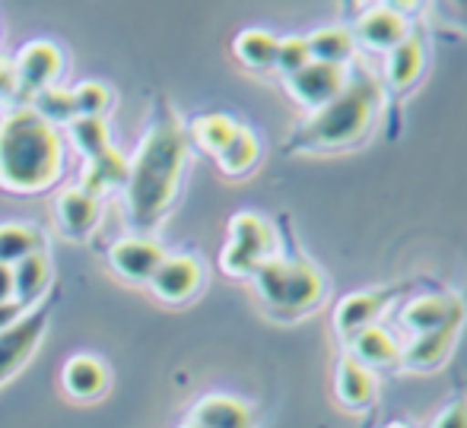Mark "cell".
I'll return each mask as SVG.
<instances>
[{"label": "cell", "mask_w": 467, "mask_h": 428, "mask_svg": "<svg viewBox=\"0 0 467 428\" xmlns=\"http://www.w3.org/2000/svg\"><path fill=\"white\" fill-rule=\"evenodd\" d=\"M188 159V134L172 115L160 105L137 156L128 162V219L134 229L150 232L166 216L179 188L182 168Z\"/></svg>", "instance_id": "1"}, {"label": "cell", "mask_w": 467, "mask_h": 428, "mask_svg": "<svg viewBox=\"0 0 467 428\" xmlns=\"http://www.w3.org/2000/svg\"><path fill=\"white\" fill-rule=\"evenodd\" d=\"M385 89L366 67L347 74V86L334 102L312 111L306 121L293 127L286 140V153H334V149H350L363 143L375 127Z\"/></svg>", "instance_id": "2"}, {"label": "cell", "mask_w": 467, "mask_h": 428, "mask_svg": "<svg viewBox=\"0 0 467 428\" xmlns=\"http://www.w3.org/2000/svg\"><path fill=\"white\" fill-rule=\"evenodd\" d=\"M61 171V143L36 111H13L0 121V184L10 190H42Z\"/></svg>", "instance_id": "3"}, {"label": "cell", "mask_w": 467, "mask_h": 428, "mask_svg": "<svg viewBox=\"0 0 467 428\" xmlns=\"http://www.w3.org/2000/svg\"><path fill=\"white\" fill-rule=\"evenodd\" d=\"M254 292L274 318L293 321L325 299V280L306 257H271L252 273Z\"/></svg>", "instance_id": "4"}, {"label": "cell", "mask_w": 467, "mask_h": 428, "mask_svg": "<svg viewBox=\"0 0 467 428\" xmlns=\"http://www.w3.org/2000/svg\"><path fill=\"white\" fill-rule=\"evenodd\" d=\"M274 257V229L258 213H235L229 219V245L223 251V270L229 276H252Z\"/></svg>", "instance_id": "5"}, {"label": "cell", "mask_w": 467, "mask_h": 428, "mask_svg": "<svg viewBox=\"0 0 467 428\" xmlns=\"http://www.w3.org/2000/svg\"><path fill=\"white\" fill-rule=\"evenodd\" d=\"M398 324L404 333L442 331V327H462L464 324V301L451 292H423L413 295L404 308L398 311Z\"/></svg>", "instance_id": "6"}, {"label": "cell", "mask_w": 467, "mask_h": 428, "mask_svg": "<svg viewBox=\"0 0 467 428\" xmlns=\"http://www.w3.org/2000/svg\"><path fill=\"white\" fill-rule=\"evenodd\" d=\"M347 74H350V70L312 61V64H306L299 74L286 76V89H289V96L312 115V111L325 108L327 102H334V98L344 92Z\"/></svg>", "instance_id": "7"}, {"label": "cell", "mask_w": 467, "mask_h": 428, "mask_svg": "<svg viewBox=\"0 0 467 428\" xmlns=\"http://www.w3.org/2000/svg\"><path fill=\"white\" fill-rule=\"evenodd\" d=\"M48 311L51 305H42L36 311L23 314L10 331L0 333V384H4L10 374H16V368L23 365L32 355V349L38 346L45 333V324H48Z\"/></svg>", "instance_id": "8"}, {"label": "cell", "mask_w": 467, "mask_h": 428, "mask_svg": "<svg viewBox=\"0 0 467 428\" xmlns=\"http://www.w3.org/2000/svg\"><path fill=\"white\" fill-rule=\"evenodd\" d=\"M400 289H363V292H350L337 301L334 308V331H337L340 340L357 337L359 331L375 324L381 311L388 308V301L398 295Z\"/></svg>", "instance_id": "9"}, {"label": "cell", "mask_w": 467, "mask_h": 428, "mask_svg": "<svg viewBox=\"0 0 467 428\" xmlns=\"http://www.w3.org/2000/svg\"><path fill=\"white\" fill-rule=\"evenodd\" d=\"M407 36H410L407 19L400 16L398 10H391L388 4L366 10L363 16L357 19V25H353V42H359L369 51H381V55L394 51Z\"/></svg>", "instance_id": "10"}, {"label": "cell", "mask_w": 467, "mask_h": 428, "mask_svg": "<svg viewBox=\"0 0 467 428\" xmlns=\"http://www.w3.org/2000/svg\"><path fill=\"white\" fill-rule=\"evenodd\" d=\"M166 260L162 248L150 239H121L111 245L109 251V263L118 276L134 282H150L153 273L160 270V263Z\"/></svg>", "instance_id": "11"}, {"label": "cell", "mask_w": 467, "mask_h": 428, "mask_svg": "<svg viewBox=\"0 0 467 428\" xmlns=\"http://www.w3.org/2000/svg\"><path fill=\"white\" fill-rule=\"evenodd\" d=\"M426 67V48H423V38L417 32L404 38L394 51L385 55V86L394 98H400L404 92H410L417 86L420 74Z\"/></svg>", "instance_id": "12"}, {"label": "cell", "mask_w": 467, "mask_h": 428, "mask_svg": "<svg viewBox=\"0 0 467 428\" xmlns=\"http://www.w3.org/2000/svg\"><path fill=\"white\" fill-rule=\"evenodd\" d=\"M462 327H442V331H430V333H417L400 346V365L407 372H436L445 359L451 355Z\"/></svg>", "instance_id": "13"}, {"label": "cell", "mask_w": 467, "mask_h": 428, "mask_svg": "<svg viewBox=\"0 0 467 428\" xmlns=\"http://www.w3.org/2000/svg\"><path fill=\"white\" fill-rule=\"evenodd\" d=\"M150 286H153V292L160 295L162 301H172V305H179V301H188L191 295L197 292V286H201V267H197L194 257H166V260L160 263V270L153 273V280H150Z\"/></svg>", "instance_id": "14"}, {"label": "cell", "mask_w": 467, "mask_h": 428, "mask_svg": "<svg viewBox=\"0 0 467 428\" xmlns=\"http://www.w3.org/2000/svg\"><path fill=\"white\" fill-rule=\"evenodd\" d=\"M57 70H61V51L48 42H32L19 51L13 74H16V86L29 92H42L45 86H51Z\"/></svg>", "instance_id": "15"}, {"label": "cell", "mask_w": 467, "mask_h": 428, "mask_svg": "<svg viewBox=\"0 0 467 428\" xmlns=\"http://www.w3.org/2000/svg\"><path fill=\"white\" fill-rule=\"evenodd\" d=\"M347 346H350V359L359 362L363 368H369L372 374L379 372V368L400 365V346L394 342L391 333L379 324L359 331L357 337L347 340Z\"/></svg>", "instance_id": "16"}, {"label": "cell", "mask_w": 467, "mask_h": 428, "mask_svg": "<svg viewBox=\"0 0 467 428\" xmlns=\"http://www.w3.org/2000/svg\"><path fill=\"white\" fill-rule=\"evenodd\" d=\"M375 387H379L375 374L359 362H353L350 355H344L334 368V393L347 410H366L369 403H375Z\"/></svg>", "instance_id": "17"}, {"label": "cell", "mask_w": 467, "mask_h": 428, "mask_svg": "<svg viewBox=\"0 0 467 428\" xmlns=\"http://www.w3.org/2000/svg\"><path fill=\"white\" fill-rule=\"evenodd\" d=\"M191 423L197 428H252L254 416L242 400L213 393V397H203L201 403L194 406Z\"/></svg>", "instance_id": "18"}, {"label": "cell", "mask_w": 467, "mask_h": 428, "mask_svg": "<svg viewBox=\"0 0 467 428\" xmlns=\"http://www.w3.org/2000/svg\"><path fill=\"white\" fill-rule=\"evenodd\" d=\"M308 42V55L318 64H331V67H350L353 55H357V42H353L350 29H340V25H331V29H318L312 36H306Z\"/></svg>", "instance_id": "19"}, {"label": "cell", "mask_w": 467, "mask_h": 428, "mask_svg": "<svg viewBox=\"0 0 467 428\" xmlns=\"http://www.w3.org/2000/svg\"><path fill=\"white\" fill-rule=\"evenodd\" d=\"M96 216H99V203L89 190L67 188L61 197H57V219H61L64 232L74 235V239L87 235L89 229L96 226Z\"/></svg>", "instance_id": "20"}, {"label": "cell", "mask_w": 467, "mask_h": 428, "mask_svg": "<svg viewBox=\"0 0 467 428\" xmlns=\"http://www.w3.org/2000/svg\"><path fill=\"white\" fill-rule=\"evenodd\" d=\"M109 384V374L99 365V359L93 355H74L64 368V387H67L70 397L77 400H93L105 391Z\"/></svg>", "instance_id": "21"}, {"label": "cell", "mask_w": 467, "mask_h": 428, "mask_svg": "<svg viewBox=\"0 0 467 428\" xmlns=\"http://www.w3.org/2000/svg\"><path fill=\"white\" fill-rule=\"evenodd\" d=\"M45 289H48V260L42 257V251L29 254L13 267V301L16 305L29 308Z\"/></svg>", "instance_id": "22"}, {"label": "cell", "mask_w": 467, "mask_h": 428, "mask_svg": "<svg viewBox=\"0 0 467 428\" xmlns=\"http://www.w3.org/2000/svg\"><path fill=\"white\" fill-rule=\"evenodd\" d=\"M239 124L229 115H220V111H210V115H201L191 121V137L197 140V147L207 149V153L220 156L223 149L229 147V140L235 137Z\"/></svg>", "instance_id": "23"}, {"label": "cell", "mask_w": 467, "mask_h": 428, "mask_svg": "<svg viewBox=\"0 0 467 428\" xmlns=\"http://www.w3.org/2000/svg\"><path fill=\"white\" fill-rule=\"evenodd\" d=\"M38 248H42L38 229L23 226V222H4L0 226V263L4 267H16L29 254H38Z\"/></svg>", "instance_id": "24"}, {"label": "cell", "mask_w": 467, "mask_h": 428, "mask_svg": "<svg viewBox=\"0 0 467 428\" xmlns=\"http://www.w3.org/2000/svg\"><path fill=\"white\" fill-rule=\"evenodd\" d=\"M277 36L265 29H248L235 38V57L245 64L248 70H267L274 67V57H277Z\"/></svg>", "instance_id": "25"}, {"label": "cell", "mask_w": 467, "mask_h": 428, "mask_svg": "<svg viewBox=\"0 0 467 428\" xmlns=\"http://www.w3.org/2000/svg\"><path fill=\"white\" fill-rule=\"evenodd\" d=\"M128 181V162H124L121 153L115 149H102V153L89 156V168H87V188L89 194L96 197V190H109L115 184H124Z\"/></svg>", "instance_id": "26"}, {"label": "cell", "mask_w": 467, "mask_h": 428, "mask_svg": "<svg viewBox=\"0 0 467 428\" xmlns=\"http://www.w3.org/2000/svg\"><path fill=\"white\" fill-rule=\"evenodd\" d=\"M258 137L252 134L248 127H239L235 130V137L229 140V147L223 149L216 159H220V168L226 171V175H245V171L254 168V162H258Z\"/></svg>", "instance_id": "27"}, {"label": "cell", "mask_w": 467, "mask_h": 428, "mask_svg": "<svg viewBox=\"0 0 467 428\" xmlns=\"http://www.w3.org/2000/svg\"><path fill=\"white\" fill-rule=\"evenodd\" d=\"M36 111L45 124H64L74 121V92L61 89V86H45L42 92H36Z\"/></svg>", "instance_id": "28"}, {"label": "cell", "mask_w": 467, "mask_h": 428, "mask_svg": "<svg viewBox=\"0 0 467 428\" xmlns=\"http://www.w3.org/2000/svg\"><path fill=\"white\" fill-rule=\"evenodd\" d=\"M70 134H74L77 147L87 153V159L111 147L109 127L102 124V117H74V121H70Z\"/></svg>", "instance_id": "29"}, {"label": "cell", "mask_w": 467, "mask_h": 428, "mask_svg": "<svg viewBox=\"0 0 467 428\" xmlns=\"http://www.w3.org/2000/svg\"><path fill=\"white\" fill-rule=\"evenodd\" d=\"M306 64H312L306 36L280 38V42H277V57H274V67H277L283 76H293V74H299Z\"/></svg>", "instance_id": "30"}, {"label": "cell", "mask_w": 467, "mask_h": 428, "mask_svg": "<svg viewBox=\"0 0 467 428\" xmlns=\"http://www.w3.org/2000/svg\"><path fill=\"white\" fill-rule=\"evenodd\" d=\"M105 105H109V92L99 83H83L74 89V115L77 117H102Z\"/></svg>", "instance_id": "31"}, {"label": "cell", "mask_w": 467, "mask_h": 428, "mask_svg": "<svg viewBox=\"0 0 467 428\" xmlns=\"http://www.w3.org/2000/svg\"><path fill=\"white\" fill-rule=\"evenodd\" d=\"M430 428H467V397H458L449 406H442Z\"/></svg>", "instance_id": "32"}, {"label": "cell", "mask_w": 467, "mask_h": 428, "mask_svg": "<svg viewBox=\"0 0 467 428\" xmlns=\"http://www.w3.org/2000/svg\"><path fill=\"white\" fill-rule=\"evenodd\" d=\"M23 314H26L23 305H16V301H4V305H0V333L10 331V327L16 324Z\"/></svg>", "instance_id": "33"}, {"label": "cell", "mask_w": 467, "mask_h": 428, "mask_svg": "<svg viewBox=\"0 0 467 428\" xmlns=\"http://www.w3.org/2000/svg\"><path fill=\"white\" fill-rule=\"evenodd\" d=\"M4 301H13V267L0 263V305Z\"/></svg>", "instance_id": "34"}, {"label": "cell", "mask_w": 467, "mask_h": 428, "mask_svg": "<svg viewBox=\"0 0 467 428\" xmlns=\"http://www.w3.org/2000/svg\"><path fill=\"white\" fill-rule=\"evenodd\" d=\"M16 89V74L6 61H0V96H10Z\"/></svg>", "instance_id": "35"}, {"label": "cell", "mask_w": 467, "mask_h": 428, "mask_svg": "<svg viewBox=\"0 0 467 428\" xmlns=\"http://www.w3.org/2000/svg\"><path fill=\"white\" fill-rule=\"evenodd\" d=\"M182 428H197V425H194V423H188V425H182Z\"/></svg>", "instance_id": "36"}, {"label": "cell", "mask_w": 467, "mask_h": 428, "mask_svg": "<svg viewBox=\"0 0 467 428\" xmlns=\"http://www.w3.org/2000/svg\"><path fill=\"white\" fill-rule=\"evenodd\" d=\"M388 428H404V425H388Z\"/></svg>", "instance_id": "37"}]
</instances>
